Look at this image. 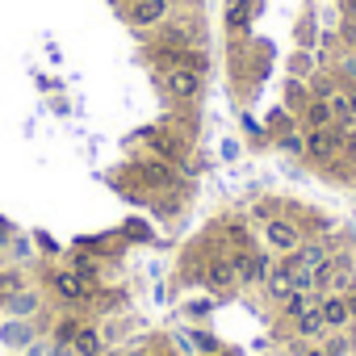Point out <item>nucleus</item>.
I'll return each instance as SVG.
<instances>
[{
  "label": "nucleus",
  "mask_w": 356,
  "mask_h": 356,
  "mask_svg": "<svg viewBox=\"0 0 356 356\" xmlns=\"http://www.w3.org/2000/svg\"><path fill=\"white\" fill-rule=\"evenodd\" d=\"M314 168L331 172L335 163H348V138L335 130V126H323V130H306V151H302Z\"/></svg>",
  "instance_id": "1"
},
{
  "label": "nucleus",
  "mask_w": 356,
  "mask_h": 356,
  "mask_svg": "<svg viewBox=\"0 0 356 356\" xmlns=\"http://www.w3.org/2000/svg\"><path fill=\"white\" fill-rule=\"evenodd\" d=\"M260 235H264L268 252H277V256H289V252H298V248L306 243V231H302V222H293L289 214H273V218H264Z\"/></svg>",
  "instance_id": "2"
},
{
  "label": "nucleus",
  "mask_w": 356,
  "mask_h": 356,
  "mask_svg": "<svg viewBox=\"0 0 356 356\" xmlns=\"http://www.w3.org/2000/svg\"><path fill=\"white\" fill-rule=\"evenodd\" d=\"M159 84H163V92H168L172 101L193 105V101H202V92H206V72H193V67H168V72H159Z\"/></svg>",
  "instance_id": "3"
},
{
  "label": "nucleus",
  "mask_w": 356,
  "mask_h": 356,
  "mask_svg": "<svg viewBox=\"0 0 356 356\" xmlns=\"http://www.w3.org/2000/svg\"><path fill=\"white\" fill-rule=\"evenodd\" d=\"M122 17H126L134 30H159V26L172 17V0H126V5H122Z\"/></svg>",
  "instance_id": "4"
},
{
  "label": "nucleus",
  "mask_w": 356,
  "mask_h": 356,
  "mask_svg": "<svg viewBox=\"0 0 356 356\" xmlns=\"http://www.w3.org/2000/svg\"><path fill=\"white\" fill-rule=\"evenodd\" d=\"M134 176H138V185L143 189H151V193H168V189H176L181 185V176H176V163H168V159H143L138 168H134Z\"/></svg>",
  "instance_id": "5"
},
{
  "label": "nucleus",
  "mask_w": 356,
  "mask_h": 356,
  "mask_svg": "<svg viewBox=\"0 0 356 356\" xmlns=\"http://www.w3.org/2000/svg\"><path fill=\"white\" fill-rule=\"evenodd\" d=\"M47 285H51V293H55L59 302H76V306L92 302V285L80 281L67 264H63V268H51V273H47Z\"/></svg>",
  "instance_id": "6"
},
{
  "label": "nucleus",
  "mask_w": 356,
  "mask_h": 356,
  "mask_svg": "<svg viewBox=\"0 0 356 356\" xmlns=\"http://www.w3.org/2000/svg\"><path fill=\"white\" fill-rule=\"evenodd\" d=\"M327 260H331V243H327V239H306L298 252L281 256V264H285L289 273H318Z\"/></svg>",
  "instance_id": "7"
},
{
  "label": "nucleus",
  "mask_w": 356,
  "mask_h": 356,
  "mask_svg": "<svg viewBox=\"0 0 356 356\" xmlns=\"http://www.w3.org/2000/svg\"><path fill=\"white\" fill-rule=\"evenodd\" d=\"M143 138H147V147H151L155 159H168V163H176V168H181L185 155H189V143H185L181 134H168V126H159V130H143Z\"/></svg>",
  "instance_id": "8"
},
{
  "label": "nucleus",
  "mask_w": 356,
  "mask_h": 356,
  "mask_svg": "<svg viewBox=\"0 0 356 356\" xmlns=\"http://www.w3.org/2000/svg\"><path fill=\"white\" fill-rule=\"evenodd\" d=\"M202 285H210L214 293H235L239 281H235L231 260H227V256H210V260H202Z\"/></svg>",
  "instance_id": "9"
},
{
  "label": "nucleus",
  "mask_w": 356,
  "mask_h": 356,
  "mask_svg": "<svg viewBox=\"0 0 356 356\" xmlns=\"http://www.w3.org/2000/svg\"><path fill=\"white\" fill-rule=\"evenodd\" d=\"M318 314H323V327H327V331H348V327H352L348 293H323V298H318Z\"/></svg>",
  "instance_id": "10"
},
{
  "label": "nucleus",
  "mask_w": 356,
  "mask_h": 356,
  "mask_svg": "<svg viewBox=\"0 0 356 356\" xmlns=\"http://www.w3.org/2000/svg\"><path fill=\"white\" fill-rule=\"evenodd\" d=\"M260 293H264L268 302H277V306H281V302H289V298L298 293V285H293V273H289V268L277 260V268L268 273V281L260 285Z\"/></svg>",
  "instance_id": "11"
},
{
  "label": "nucleus",
  "mask_w": 356,
  "mask_h": 356,
  "mask_svg": "<svg viewBox=\"0 0 356 356\" xmlns=\"http://www.w3.org/2000/svg\"><path fill=\"white\" fill-rule=\"evenodd\" d=\"M256 13H260V0H227V30L231 34H248Z\"/></svg>",
  "instance_id": "12"
},
{
  "label": "nucleus",
  "mask_w": 356,
  "mask_h": 356,
  "mask_svg": "<svg viewBox=\"0 0 356 356\" xmlns=\"http://www.w3.org/2000/svg\"><path fill=\"white\" fill-rule=\"evenodd\" d=\"M67 268H72L80 281H88V285H97V281H101V256H92L88 248L72 252V256H67Z\"/></svg>",
  "instance_id": "13"
},
{
  "label": "nucleus",
  "mask_w": 356,
  "mask_h": 356,
  "mask_svg": "<svg viewBox=\"0 0 356 356\" xmlns=\"http://www.w3.org/2000/svg\"><path fill=\"white\" fill-rule=\"evenodd\" d=\"M289 327H293V335H298V339H314V335H323L327 327H323V314H318V298H314L298 318H289Z\"/></svg>",
  "instance_id": "14"
},
{
  "label": "nucleus",
  "mask_w": 356,
  "mask_h": 356,
  "mask_svg": "<svg viewBox=\"0 0 356 356\" xmlns=\"http://www.w3.org/2000/svg\"><path fill=\"white\" fill-rule=\"evenodd\" d=\"M105 348H109V343H105V335H101L97 327H88V323H84V327H80V335L72 339V356H105Z\"/></svg>",
  "instance_id": "15"
},
{
  "label": "nucleus",
  "mask_w": 356,
  "mask_h": 356,
  "mask_svg": "<svg viewBox=\"0 0 356 356\" xmlns=\"http://www.w3.org/2000/svg\"><path fill=\"white\" fill-rule=\"evenodd\" d=\"M335 118H331V105L327 101H318V97H310V105L298 113V126L302 130H323V126H331Z\"/></svg>",
  "instance_id": "16"
},
{
  "label": "nucleus",
  "mask_w": 356,
  "mask_h": 356,
  "mask_svg": "<svg viewBox=\"0 0 356 356\" xmlns=\"http://www.w3.org/2000/svg\"><path fill=\"white\" fill-rule=\"evenodd\" d=\"M306 105H310V84H306V80H293V76H289V80H285V109H289V113L298 118V113H302Z\"/></svg>",
  "instance_id": "17"
},
{
  "label": "nucleus",
  "mask_w": 356,
  "mask_h": 356,
  "mask_svg": "<svg viewBox=\"0 0 356 356\" xmlns=\"http://www.w3.org/2000/svg\"><path fill=\"white\" fill-rule=\"evenodd\" d=\"M80 327H84V323H80L76 314H63V318L55 323V331H51V339H55V343H67V348H72V339L80 335Z\"/></svg>",
  "instance_id": "18"
},
{
  "label": "nucleus",
  "mask_w": 356,
  "mask_h": 356,
  "mask_svg": "<svg viewBox=\"0 0 356 356\" xmlns=\"http://www.w3.org/2000/svg\"><path fill=\"white\" fill-rule=\"evenodd\" d=\"M26 289V277L17 273V268H9V273H0V302H9V298H17Z\"/></svg>",
  "instance_id": "19"
},
{
  "label": "nucleus",
  "mask_w": 356,
  "mask_h": 356,
  "mask_svg": "<svg viewBox=\"0 0 356 356\" xmlns=\"http://www.w3.org/2000/svg\"><path fill=\"white\" fill-rule=\"evenodd\" d=\"M314 63H318V59H314L310 51H298V55L289 59V76H293V80H310V76H314Z\"/></svg>",
  "instance_id": "20"
},
{
  "label": "nucleus",
  "mask_w": 356,
  "mask_h": 356,
  "mask_svg": "<svg viewBox=\"0 0 356 356\" xmlns=\"http://www.w3.org/2000/svg\"><path fill=\"white\" fill-rule=\"evenodd\" d=\"M323 352H327V356H352V339H348L343 331H327Z\"/></svg>",
  "instance_id": "21"
},
{
  "label": "nucleus",
  "mask_w": 356,
  "mask_h": 356,
  "mask_svg": "<svg viewBox=\"0 0 356 356\" xmlns=\"http://www.w3.org/2000/svg\"><path fill=\"white\" fill-rule=\"evenodd\" d=\"M193 348H197L202 356H218V352H222V339H214L210 331H193Z\"/></svg>",
  "instance_id": "22"
},
{
  "label": "nucleus",
  "mask_w": 356,
  "mask_h": 356,
  "mask_svg": "<svg viewBox=\"0 0 356 356\" xmlns=\"http://www.w3.org/2000/svg\"><path fill=\"white\" fill-rule=\"evenodd\" d=\"M210 310H214V306H210V302H193V306H189V314H193V318H206V314H210Z\"/></svg>",
  "instance_id": "23"
},
{
  "label": "nucleus",
  "mask_w": 356,
  "mask_h": 356,
  "mask_svg": "<svg viewBox=\"0 0 356 356\" xmlns=\"http://www.w3.org/2000/svg\"><path fill=\"white\" fill-rule=\"evenodd\" d=\"M348 306H352V318H356V285L348 289Z\"/></svg>",
  "instance_id": "24"
},
{
  "label": "nucleus",
  "mask_w": 356,
  "mask_h": 356,
  "mask_svg": "<svg viewBox=\"0 0 356 356\" xmlns=\"http://www.w3.org/2000/svg\"><path fill=\"white\" fill-rule=\"evenodd\" d=\"M302 356H327V352H323V348H306V343H302Z\"/></svg>",
  "instance_id": "25"
},
{
  "label": "nucleus",
  "mask_w": 356,
  "mask_h": 356,
  "mask_svg": "<svg viewBox=\"0 0 356 356\" xmlns=\"http://www.w3.org/2000/svg\"><path fill=\"white\" fill-rule=\"evenodd\" d=\"M348 105H352V118H356V88H348Z\"/></svg>",
  "instance_id": "26"
},
{
  "label": "nucleus",
  "mask_w": 356,
  "mask_h": 356,
  "mask_svg": "<svg viewBox=\"0 0 356 356\" xmlns=\"http://www.w3.org/2000/svg\"><path fill=\"white\" fill-rule=\"evenodd\" d=\"M159 356H163V352H159Z\"/></svg>",
  "instance_id": "27"
}]
</instances>
